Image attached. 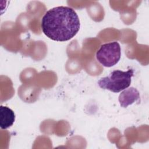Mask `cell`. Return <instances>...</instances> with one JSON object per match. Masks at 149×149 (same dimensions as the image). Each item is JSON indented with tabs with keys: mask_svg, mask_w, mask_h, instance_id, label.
I'll return each mask as SVG.
<instances>
[{
	"mask_svg": "<svg viewBox=\"0 0 149 149\" xmlns=\"http://www.w3.org/2000/svg\"><path fill=\"white\" fill-rule=\"evenodd\" d=\"M41 29L49 38L66 41L74 37L80 28V22L76 11L69 6L50 9L41 19Z\"/></svg>",
	"mask_w": 149,
	"mask_h": 149,
	"instance_id": "6da1fadb",
	"label": "cell"
},
{
	"mask_svg": "<svg viewBox=\"0 0 149 149\" xmlns=\"http://www.w3.org/2000/svg\"><path fill=\"white\" fill-rule=\"evenodd\" d=\"M133 75L134 70L132 69L127 71L115 70L108 76L101 78L98 81V85L102 89L119 93L130 86Z\"/></svg>",
	"mask_w": 149,
	"mask_h": 149,
	"instance_id": "7a4b0ae2",
	"label": "cell"
},
{
	"mask_svg": "<svg viewBox=\"0 0 149 149\" xmlns=\"http://www.w3.org/2000/svg\"><path fill=\"white\" fill-rule=\"evenodd\" d=\"M96 59L103 66L110 68L118 63L121 56L119 42L113 41L102 44L95 54Z\"/></svg>",
	"mask_w": 149,
	"mask_h": 149,
	"instance_id": "3957f363",
	"label": "cell"
},
{
	"mask_svg": "<svg viewBox=\"0 0 149 149\" xmlns=\"http://www.w3.org/2000/svg\"><path fill=\"white\" fill-rule=\"evenodd\" d=\"M140 101V93L134 87L125 89L119 96V104L123 108H126L136 102H139Z\"/></svg>",
	"mask_w": 149,
	"mask_h": 149,
	"instance_id": "277c9868",
	"label": "cell"
},
{
	"mask_svg": "<svg viewBox=\"0 0 149 149\" xmlns=\"http://www.w3.org/2000/svg\"><path fill=\"white\" fill-rule=\"evenodd\" d=\"M15 121L14 111L8 107H0V127L2 129H7L13 125Z\"/></svg>",
	"mask_w": 149,
	"mask_h": 149,
	"instance_id": "5b68a950",
	"label": "cell"
}]
</instances>
